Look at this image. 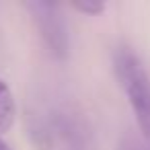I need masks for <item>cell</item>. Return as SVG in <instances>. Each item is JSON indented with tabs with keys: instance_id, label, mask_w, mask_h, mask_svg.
Listing matches in <instances>:
<instances>
[{
	"instance_id": "cell-1",
	"label": "cell",
	"mask_w": 150,
	"mask_h": 150,
	"mask_svg": "<svg viewBox=\"0 0 150 150\" xmlns=\"http://www.w3.org/2000/svg\"><path fill=\"white\" fill-rule=\"evenodd\" d=\"M113 72L136 115L142 140L150 144V74L144 62L132 47L117 45L113 52Z\"/></svg>"
},
{
	"instance_id": "cell-2",
	"label": "cell",
	"mask_w": 150,
	"mask_h": 150,
	"mask_svg": "<svg viewBox=\"0 0 150 150\" xmlns=\"http://www.w3.org/2000/svg\"><path fill=\"white\" fill-rule=\"evenodd\" d=\"M25 6L31 13L35 25L39 29V35L45 41V45L50 47V52L56 58L64 60L68 56V45L70 43H68V29H66V23L60 15L58 4L37 0V2H27Z\"/></svg>"
},
{
	"instance_id": "cell-3",
	"label": "cell",
	"mask_w": 150,
	"mask_h": 150,
	"mask_svg": "<svg viewBox=\"0 0 150 150\" xmlns=\"http://www.w3.org/2000/svg\"><path fill=\"white\" fill-rule=\"evenodd\" d=\"M17 119V103L8 84L0 78V134L8 132Z\"/></svg>"
},
{
	"instance_id": "cell-4",
	"label": "cell",
	"mask_w": 150,
	"mask_h": 150,
	"mask_svg": "<svg viewBox=\"0 0 150 150\" xmlns=\"http://www.w3.org/2000/svg\"><path fill=\"white\" fill-rule=\"evenodd\" d=\"M70 6L74 11H78L80 15H88V17H97L101 13H105V2H101V0H74V2H70Z\"/></svg>"
},
{
	"instance_id": "cell-5",
	"label": "cell",
	"mask_w": 150,
	"mask_h": 150,
	"mask_svg": "<svg viewBox=\"0 0 150 150\" xmlns=\"http://www.w3.org/2000/svg\"><path fill=\"white\" fill-rule=\"evenodd\" d=\"M117 150H150V144H148V142H144V140H140V138L125 136V138L119 142Z\"/></svg>"
},
{
	"instance_id": "cell-6",
	"label": "cell",
	"mask_w": 150,
	"mask_h": 150,
	"mask_svg": "<svg viewBox=\"0 0 150 150\" xmlns=\"http://www.w3.org/2000/svg\"><path fill=\"white\" fill-rule=\"evenodd\" d=\"M0 150H11V146H8V144H6L2 138H0Z\"/></svg>"
}]
</instances>
